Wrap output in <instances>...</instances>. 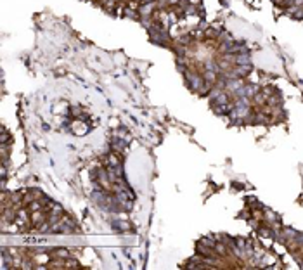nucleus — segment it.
I'll return each mask as SVG.
<instances>
[{"instance_id": "1", "label": "nucleus", "mask_w": 303, "mask_h": 270, "mask_svg": "<svg viewBox=\"0 0 303 270\" xmlns=\"http://www.w3.org/2000/svg\"><path fill=\"white\" fill-rule=\"evenodd\" d=\"M237 62H249V57L246 54H241L239 57H237Z\"/></svg>"}]
</instances>
